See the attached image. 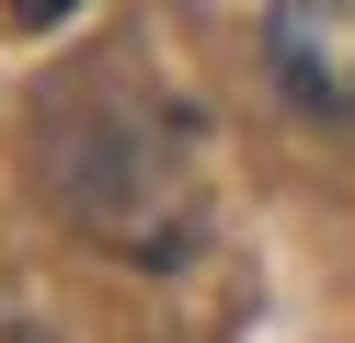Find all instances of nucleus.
<instances>
[{
	"label": "nucleus",
	"mask_w": 355,
	"mask_h": 343,
	"mask_svg": "<svg viewBox=\"0 0 355 343\" xmlns=\"http://www.w3.org/2000/svg\"><path fill=\"white\" fill-rule=\"evenodd\" d=\"M263 69L309 126L355 114V0H275L263 12Z\"/></svg>",
	"instance_id": "nucleus-1"
},
{
	"label": "nucleus",
	"mask_w": 355,
	"mask_h": 343,
	"mask_svg": "<svg viewBox=\"0 0 355 343\" xmlns=\"http://www.w3.org/2000/svg\"><path fill=\"white\" fill-rule=\"evenodd\" d=\"M0 343H58V320L35 309V297L12 286V274H0Z\"/></svg>",
	"instance_id": "nucleus-2"
},
{
	"label": "nucleus",
	"mask_w": 355,
	"mask_h": 343,
	"mask_svg": "<svg viewBox=\"0 0 355 343\" xmlns=\"http://www.w3.org/2000/svg\"><path fill=\"white\" fill-rule=\"evenodd\" d=\"M0 12H12V23H69L80 0H0Z\"/></svg>",
	"instance_id": "nucleus-3"
}]
</instances>
